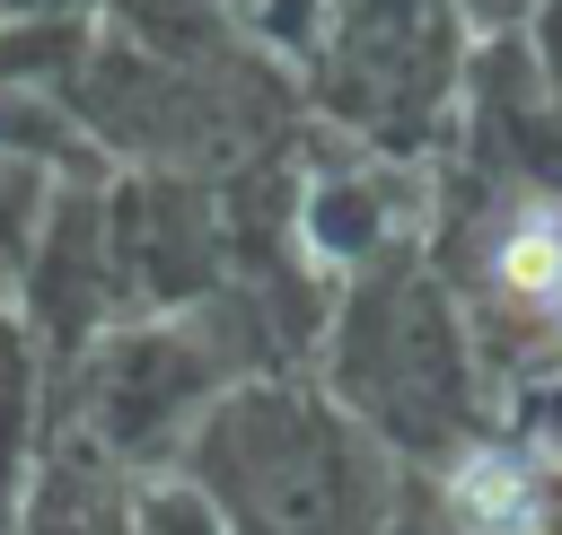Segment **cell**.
Returning a JSON list of instances; mask_svg holds the SVG:
<instances>
[{"label":"cell","mask_w":562,"mask_h":535,"mask_svg":"<svg viewBox=\"0 0 562 535\" xmlns=\"http://www.w3.org/2000/svg\"><path fill=\"white\" fill-rule=\"evenodd\" d=\"M492 281H501L509 298L544 307L553 281H562V219H518V228L492 246Z\"/></svg>","instance_id":"obj_2"},{"label":"cell","mask_w":562,"mask_h":535,"mask_svg":"<svg viewBox=\"0 0 562 535\" xmlns=\"http://www.w3.org/2000/svg\"><path fill=\"white\" fill-rule=\"evenodd\" d=\"M536 474L509 456V447H474L457 474H448V517L465 535H527L536 526Z\"/></svg>","instance_id":"obj_1"},{"label":"cell","mask_w":562,"mask_h":535,"mask_svg":"<svg viewBox=\"0 0 562 535\" xmlns=\"http://www.w3.org/2000/svg\"><path fill=\"white\" fill-rule=\"evenodd\" d=\"M544 307H553V316H562V281H553V298H544Z\"/></svg>","instance_id":"obj_3"}]
</instances>
